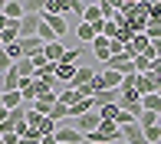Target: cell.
I'll list each match as a JSON object with an SVG mask.
<instances>
[{
  "label": "cell",
  "mask_w": 161,
  "mask_h": 144,
  "mask_svg": "<svg viewBox=\"0 0 161 144\" xmlns=\"http://www.w3.org/2000/svg\"><path fill=\"white\" fill-rule=\"evenodd\" d=\"M138 92H142V98H145V95H158V92H161V79L155 75V72L138 75Z\"/></svg>",
  "instance_id": "obj_7"
},
{
  "label": "cell",
  "mask_w": 161,
  "mask_h": 144,
  "mask_svg": "<svg viewBox=\"0 0 161 144\" xmlns=\"http://www.w3.org/2000/svg\"><path fill=\"white\" fill-rule=\"evenodd\" d=\"M13 66H17V62L7 56V49H0V72H7V69H13Z\"/></svg>",
  "instance_id": "obj_24"
},
{
  "label": "cell",
  "mask_w": 161,
  "mask_h": 144,
  "mask_svg": "<svg viewBox=\"0 0 161 144\" xmlns=\"http://www.w3.org/2000/svg\"><path fill=\"white\" fill-rule=\"evenodd\" d=\"M138 125H142V131H145V128H155V125H158V115H155V111H142Z\"/></svg>",
  "instance_id": "obj_22"
},
{
  "label": "cell",
  "mask_w": 161,
  "mask_h": 144,
  "mask_svg": "<svg viewBox=\"0 0 161 144\" xmlns=\"http://www.w3.org/2000/svg\"><path fill=\"white\" fill-rule=\"evenodd\" d=\"M128 26H131V33H145V30H148V23H151V20H148V3H142V0H135V10H131L128 13Z\"/></svg>",
  "instance_id": "obj_1"
},
{
  "label": "cell",
  "mask_w": 161,
  "mask_h": 144,
  "mask_svg": "<svg viewBox=\"0 0 161 144\" xmlns=\"http://www.w3.org/2000/svg\"><path fill=\"white\" fill-rule=\"evenodd\" d=\"M69 13L72 17H86V3H69Z\"/></svg>",
  "instance_id": "obj_25"
},
{
  "label": "cell",
  "mask_w": 161,
  "mask_h": 144,
  "mask_svg": "<svg viewBox=\"0 0 161 144\" xmlns=\"http://www.w3.org/2000/svg\"><path fill=\"white\" fill-rule=\"evenodd\" d=\"M115 144H128V141H115Z\"/></svg>",
  "instance_id": "obj_28"
},
{
  "label": "cell",
  "mask_w": 161,
  "mask_h": 144,
  "mask_svg": "<svg viewBox=\"0 0 161 144\" xmlns=\"http://www.w3.org/2000/svg\"><path fill=\"white\" fill-rule=\"evenodd\" d=\"M151 62H155V59H148V56H138V59H135V72H138V75H148V72H151Z\"/></svg>",
  "instance_id": "obj_21"
},
{
  "label": "cell",
  "mask_w": 161,
  "mask_h": 144,
  "mask_svg": "<svg viewBox=\"0 0 161 144\" xmlns=\"http://www.w3.org/2000/svg\"><path fill=\"white\" fill-rule=\"evenodd\" d=\"M82 144H92V141H82Z\"/></svg>",
  "instance_id": "obj_32"
},
{
  "label": "cell",
  "mask_w": 161,
  "mask_h": 144,
  "mask_svg": "<svg viewBox=\"0 0 161 144\" xmlns=\"http://www.w3.org/2000/svg\"><path fill=\"white\" fill-rule=\"evenodd\" d=\"M82 23H102V3H86V17H82Z\"/></svg>",
  "instance_id": "obj_15"
},
{
  "label": "cell",
  "mask_w": 161,
  "mask_h": 144,
  "mask_svg": "<svg viewBox=\"0 0 161 144\" xmlns=\"http://www.w3.org/2000/svg\"><path fill=\"white\" fill-rule=\"evenodd\" d=\"M89 49H92V56H96L99 62H108L115 56V43L108 39V36H96V43H92Z\"/></svg>",
  "instance_id": "obj_3"
},
{
  "label": "cell",
  "mask_w": 161,
  "mask_h": 144,
  "mask_svg": "<svg viewBox=\"0 0 161 144\" xmlns=\"http://www.w3.org/2000/svg\"><path fill=\"white\" fill-rule=\"evenodd\" d=\"M0 49H3V39H0Z\"/></svg>",
  "instance_id": "obj_29"
},
{
  "label": "cell",
  "mask_w": 161,
  "mask_h": 144,
  "mask_svg": "<svg viewBox=\"0 0 161 144\" xmlns=\"http://www.w3.org/2000/svg\"><path fill=\"white\" fill-rule=\"evenodd\" d=\"M115 17H119V0H115V3L105 0V3H102V20H115Z\"/></svg>",
  "instance_id": "obj_20"
},
{
  "label": "cell",
  "mask_w": 161,
  "mask_h": 144,
  "mask_svg": "<svg viewBox=\"0 0 161 144\" xmlns=\"http://www.w3.org/2000/svg\"><path fill=\"white\" fill-rule=\"evenodd\" d=\"M145 141H148V144H161V125L145 128Z\"/></svg>",
  "instance_id": "obj_23"
},
{
  "label": "cell",
  "mask_w": 161,
  "mask_h": 144,
  "mask_svg": "<svg viewBox=\"0 0 161 144\" xmlns=\"http://www.w3.org/2000/svg\"><path fill=\"white\" fill-rule=\"evenodd\" d=\"M92 105L96 108H108V105H119V89H102L92 95Z\"/></svg>",
  "instance_id": "obj_9"
},
{
  "label": "cell",
  "mask_w": 161,
  "mask_h": 144,
  "mask_svg": "<svg viewBox=\"0 0 161 144\" xmlns=\"http://www.w3.org/2000/svg\"><path fill=\"white\" fill-rule=\"evenodd\" d=\"M56 102H59V95H53V92H46L43 98H36V102H33V111H36V115H49Z\"/></svg>",
  "instance_id": "obj_14"
},
{
  "label": "cell",
  "mask_w": 161,
  "mask_h": 144,
  "mask_svg": "<svg viewBox=\"0 0 161 144\" xmlns=\"http://www.w3.org/2000/svg\"><path fill=\"white\" fill-rule=\"evenodd\" d=\"M142 108H145V111L161 115V95H145V98H142Z\"/></svg>",
  "instance_id": "obj_19"
},
{
  "label": "cell",
  "mask_w": 161,
  "mask_h": 144,
  "mask_svg": "<svg viewBox=\"0 0 161 144\" xmlns=\"http://www.w3.org/2000/svg\"><path fill=\"white\" fill-rule=\"evenodd\" d=\"M122 141H128V144H148V141H145V131H142V125H138V121H128V125H122Z\"/></svg>",
  "instance_id": "obj_8"
},
{
  "label": "cell",
  "mask_w": 161,
  "mask_h": 144,
  "mask_svg": "<svg viewBox=\"0 0 161 144\" xmlns=\"http://www.w3.org/2000/svg\"><path fill=\"white\" fill-rule=\"evenodd\" d=\"M26 102H23V95L20 92H3V108L7 111H13V108H23Z\"/></svg>",
  "instance_id": "obj_17"
},
{
  "label": "cell",
  "mask_w": 161,
  "mask_h": 144,
  "mask_svg": "<svg viewBox=\"0 0 161 144\" xmlns=\"http://www.w3.org/2000/svg\"><path fill=\"white\" fill-rule=\"evenodd\" d=\"M105 66H108V69H115L119 75H131V72H135V59H131L128 53H119V56H112Z\"/></svg>",
  "instance_id": "obj_6"
},
{
  "label": "cell",
  "mask_w": 161,
  "mask_h": 144,
  "mask_svg": "<svg viewBox=\"0 0 161 144\" xmlns=\"http://www.w3.org/2000/svg\"><path fill=\"white\" fill-rule=\"evenodd\" d=\"M20 82H23V79H20L17 66L7 69V72H3V79H0V92H20Z\"/></svg>",
  "instance_id": "obj_12"
},
{
  "label": "cell",
  "mask_w": 161,
  "mask_h": 144,
  "mask_svg": "<svg viewBox=\"0 0 161 144\" xmlns=\"http://www.w3.org/2000/svg\"><path fill=\"white\" fill-rule=\"evenodd\" d=\"M0 144H7V141H3V138H0Z\"/></svg>",
  "instance_id": "obj_31"
},
{
  "label": "cell",
  "mask_w": 161,
  "mask_h": 144,
  "mask_svg": "<svg viewBox=\"0 0 161 144\" xmlns=\"http://www.w3.org/2000/svg\"><path fill=\"white\" fill-rule=\"evenodd\" d=\"M0 108H3V92H0Z\"/></svg>",
  "instance_id": "obj_27"
},
{
  "label": "cell",
  "mask_w": 161,
  "mask_h": 144,
  "mask_svg": "<svg viewBox=\"0 0 161 144\" xmlns=\"http://www.w3.org/2000/svg\"><path fill=\"white\" fill-rule=\"evenodd\" d=\"M56 141L59 144H82L86 138H82V131H79V128H56Z\"/></svg>",
  "instance_id": "obj_11"
},
{
  "label": "cell",
  "mask_w": 161,
  "mask_h": 144,
  "mask_svg": "<svg viewBox=\"0 0 161 144\" xmlns=\"http://www.w3.org/2000/svg\"><path fill=\"white\" fill-rule=\"evenodd\" d=\"M158 125H161V115H158Z\"/></svg>",
  "instance_id": "obj_30"
},
{
  "label": "cell",
  "mask_w": 161,
  "mask_h": 144,
  "mask_svg": "<svg viewBox=\"0 0 161 144\" xmlns=\"http://www.w3.org/2000/svg\"><path fill=\"white\" fill-rule=\"evenodd\" d=\"M122 82H125V75H119L115 69H105V72L96 75V92H102V89H122Z\"/></svg>",
  "instance_id": "obj_5"
},
{
  "label": "cell",
  "mask_w": 161,
  "mask_h": 144,
  "mask_svg": "<svg viewBox=\"0 0 161 144\" xmlns=\"http://www.w3.org/2000/svg\"><path fill=\"white\" fill-rule=\"evenodd\" d=\"M72 128H79V131H82V138H89L92 131H99V128H102L99 108H96V111H89V115H82V118H76V125H72Z\"/></svg>",
  "instance_id": "obj_4"
},
{
  "label": "cell",
  "mask_w": 161,
  "mask_h": 144,
  "mask_svg": "<svg viewBox=\"0 0 161 144\" xmlns=\"http://www.w3.org/2000/svg\"><path fill=\"white\" fill-rule=\"evenodd\" d=\"M76 72H79L76 62H59V66H56V79H59V85H66V89H69L72 79H76Z\"/></svg>",
  "instance_id": "obj_10"
},
{
  "label": "cell",
  "mask_w": 161,
  "mask_h": 144,
  "mask_svg": "<svg viewBox=\"0 0 161 144\" xmlns=\"http://www.w3.org/2000/svg\"><path fill=\"white\" fill-rule=\"evenodd\" d=\"M82 92H79V89H63V95H59V102L66 105V108H72V105H76V102H82Z\"/></svg>",
  "instance_id": "obj_18"
},
{
  "label": "cell",
  "mask_w": 161,
  "mask_h": 144,
  "mask_svg": "<svg viewBox=\"0 0 161 144\" xmlns=\"http://www.w3.org/2000/svg\"><path fill=\"white\" fill-rule=\"evenodd\" d=\"M43 20L49 23V30H53L56 36H59V39L66 36V30H69V23H66V17H43Z\"/></svg>",
  "instance_id": "obj_16"
},
{
  "label": "cell",
  "mask_w": 161,
  "mask_h": 144,
  "mask_svg": "<svg viewBox=\"0 0 161 144\" xmlns=\"http://www.w3.org/2000/svg\"><path fill=\"white\" fill-rule=\"evenodd\" d=\"M40 144H59V141H56V134H46V138H43Z\"/></svg>",
  "instance_id": "obj_26"
},
{
  "label": "cell",
  "mask_w": 161,
  "mask_h": 144,
  "mask_svg": "<svg viewBox=\"0 0 161 144\" xmlns=\"http://www.w3.org/2000/svg\"><path fill=\"white\" fill-rule=\"evenodd\" d=\"M40 26H43V13H26V17L20 20V39L40 36Z\"/></svg>",
  "instance_id": "obj_2"
},
{
  "label": "cell",
  "mask_w": 161,
  "mask_h": 144,
  "mask_svg": "<svg viewBox=\"0 0 161 144\" xmlns=\"http://www.w3.org/2000/svg\"><path fill=\"white\" fill-rule=\"evenodd\" d=\"M3 13H7V20L20 23V20L26 17V3H20V0H7V3H3Z\"/></svg>",
  "instance_id": "obj_13"
}]
</instances>
